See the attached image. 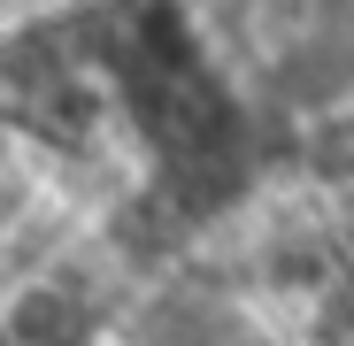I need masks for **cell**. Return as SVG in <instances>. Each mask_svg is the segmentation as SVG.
<instances>
[{
  "mask_svg": "<svg viewBox=\"0 0 354 346\" xmlns=\"http://www.w3.org/2000/svg\"><path fill=\"white\" fill-rule=\"evenodd\" d=\"M77 331H85V316H77L62 293H31V300L16 308V338H24V346H70Z\"/></svg>",
  "mask_w": 354,
  "mask_h": 346,
  "instance_id": "cell-1",
  "label": "cell"
}]
</instances>
